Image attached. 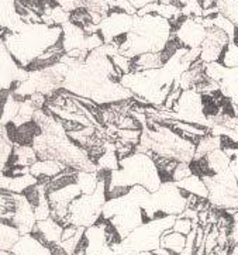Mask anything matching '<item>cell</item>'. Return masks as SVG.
Here are the masks:
<instances>
[{"mask_svg": "<svg viewBox=\"0 0 238 255\" xmlns=\"http://www.w3.org/2000/svg\"><path fill=\"white\" fill-rule=\"evenodd\" d=\"M172 230L176 233H181L183 236H188L190 231L193 230V222L190 219H186L183 216H178L173 223Z\"/></svg>", "mask_w": 238, "mask_h": 255, "instance_id": "836d02e7", "label": "cell"}, {"mask_svg": "<svg viewBox=\"0 0 238 255\" xmlns=\"http://www.w3.org/2000/svg\"><path fill=\"white\" fill-rule=\"evenodd\" d=\"M112 62H113L116 69L121 75L130 74L131 72V58L125 57L123 54L117 52V54H115L112 57Z\"/></svg>", "mask_w": 238, "mask_h": 255, "instance_id": "1f68e13d", "label": "cell"}, {"mask_svg": "<svg viewBox=\"0 0 238 255\" xmlns=\"http://www.w3.org/2000/svg\"><path fill=\"white\" fill-rule=\"evenodd\" d=\"M100 181V173L88 172V171H76V183L82 190L83 195H91L98 188Z\"/></svg>", "mask_w": 238, "mask_h": 255, "instance_id": "484cf974", "label": "cell"}, {"mask_svg": "<svg viewBox=\"0 0 238 255\" xmlns=\"http://www.w3.org/2000/svg\"><path fill=\"white\" fill-rule=\"evenodd\" d=\"M100 173V181L96 190L91 195H81L69 206L68 224L76 227H91L102 219L103 206L109 199L107 196V175L109 172Z\"/></svg>", "mask_w": 238, "mask_h": 255, "instance_id": "8992f818", "label": "cell"}, {"mask_svg": "<svg viewBox=\"0 0 238 255\" xmlns=\"http://www.w3.org/2000/svg\"><path fill=\"white\" fill-rule=\"evenodd\" d=\"M14 142L10 138L7 127L0 124V171L6 172L8 166V159L13 154Z\"/></svg>", "mask_w": 238, "mask_h": 255, "instance_id": "d4e9b609", "label": "cell"}, {"mask_svg": "<svg viewBox=\"0 0 238 255\" xmlns=\"http://www.w3.org/2000/svg\"><path fill=\"white\" fill-rule=\"evenodd\" d=\"M227 71H229V68H226L219 61L205 64V75L209 79H212L217 83H220L224 79V76L227 75Z\"/></svg>", "mask_w": 238, "mask_h": 255, "instance_id": "f546056e", "label": "cell"}, {"mask_svg": "<svg viewBox=\"0 0 238 255\" xmlns=\"http://www.w3.org/2000/svg\"><path fill=\"white\" fill-rule=\"evenodd\" d=\"M62 40V27L44 23H21L7 31L3 41L18 66L28 68L35 59Z\"/></svg>", "mask_w": 238, "mask_h": 255, "instance_id": "7a4b0ae2", "label": "cell"}, {"mask_svg": "<svg viewBox=\"0 0 238 255\" xmlns=\"http://www.w3.org/2000/svg\"><path fill=\"white\" fill-rule=\"evenodd\" d=\"M189 193L176 186L175 182H162V185L151 193V198L144 213L148 220L164 216H179L188 206Z\"/></svg>", "mask_w": 238, "mask_h": 255, "instance_id": "52a82bcc", "label": "cell"}, {"mask_svg": "<svg viewBox=\"0 0 238 255\" xmlns=\"http://www.w3.org/2000/svg\"><path fill=\"white\" fill-rule=\"evenodd\" d=\"M206 30H207V33H206L205 41L200 45V61L203 64L220 61L223 51L231 40L227 34L214 25L206 28Z\"/></svg>", "mask_w": 238, "mask_h": 255, "instance_id": "7c38bea8", "label": "cell"}, {"mask_svg": "<svg viewBox=\"0 0 238 255\" xmlns=\"http://www.w3.org/2000/svg\"><path fill=\"white\" fill-rule=\"evenodd\" d=\"M186 246V236L181 233H176L171 230H166L161 237V248L168 250L173 255H179Z\"/></svg>", "mask_w": 238, "mask_h": 255, "instance_id": "603a6c76", "label": "cell"}, {"mask_svg": "<svg viewBox=\"0 0 238 255\" xmlns=\"http://www.w3.org/2000/svg\"><path fill=\"white\" fill-rule=\"evenodd\" d=\"M193 173L192 171V165L190 162H179L176 165L175 171L172 172V176H171V181L172 182H179L185 178H188Z\"/></svg>", "mask_w": 238, "mask_h": 255, "instance_id": "d6a6232c", "label": "cell"}, {"mask_svg": "<svg viewBox=\"0 0 238 255\" xmlns=\"http://www.w3.org/2000/svg\"><path fill=\"white\" fill-rule=\"evenodd\" d=\"M230 169L231 172L234 173V176H236V179H237L238 183V149L236 151H233L230 154Z\"/></svg>", "mask_w": 238, "mask_h": 255, "instance_id": "e575fe53", "label": "cell"}, {"mask_svg": "<svg viewBox=\"0 0 238 255\" xmlns=\"http://www.w3.org/2000/svg\"><path fill=\"white\" fill-rule=\"evenodd\" d=\"M21 237V233L16 226L6 222H0V250L11 251Z\"/></svg>", "mask_w": 238, "mask_h": 255, "instance_id": "cb8c5ba5", "label": "cell"}, {"mask_svg": "<svg viewBox=\"0 0 238 255\" xmlns=\"http://www.w3.org/2000/svg\"><path fill=\"white\" fill-rule=\"evenodd\" d=\"M172 35L183 48H199L206 38L203 17H186L181 14L171 21Z\"/></svg>", "mask_w": 238, "mask_h": 255, "instance_id": "9c48e42d", "label": "cell"}, {"mask_svg": "<svg viewBox=\"0 0 238 255\" xmlns=\"http://www.w3.org/2000/svg\"><path fill=\"white\" fill-rule=\"evenodd\" d=\"M30 71L18 66L14 58L8 52L3 38H0V93L13 91L17 83L28 79Z\"/></svg>", "mask_w": 238, "mask_h": 255, "instance_id": "30bf717a", "label": "cell"}, {"mask_svg": "<svg viewBox=\"0 0 238 255\" xmlns=\"http://www.w3.org/2000/svg\"><path fill=\"white\" fill-rule=\"evenodd\" d=\"M33 120L40 127L31 144L38 159H55L76 171L98 172V166L89 154L68 137L62 123L47 109L37 110Z\"/></svg>", "mask_w": 238, "mask_h": 255, "instance_id": "6da1fadb", "label": "cell"}, {"mask_svg": "<svg viewBox=\"0 0 238 255\" xmlns=\"http://www.w3.org/2000/svg\"><path fill=\"white\" fill-rule=\"evenodd\" d=\"M13 226H16L21 236L24 234H31L37 224L35 213H34L33 205L27 199L24 193H17V206L16 213L13 217Z\"/></svg>", "mask_w": 238, "mask_h": 255, "instance_id": "4fadbf2b", "label": "cell"}, {"mask_svg": "<svg viewBox=\"0 0 238 255\" xmlns=\"http://www.w3.org/2000/svg\"><path fill=\"white\" fill-rule=\"evenodd\" d=\"M209 189V202L216 209H238V183L231 169L212 176H202Z\"/></svg>", "mask_w": 238, "mask_h": 255, "instance_id": "ba28073f", "label": "cell"}, {"mask_svg": "<svg viewBox=\"0 0 238 255\" xmlns=\"http://www.w3.org/2000/svg\"><path fill=\"white\" fill-rule=\"evenodd\" d=\"M216 7L219 14L229 18L233 24L238 27V0H216Z\"/></svg>", "mask_w": 238, "mask_h": 255, "instance_id": "83f0119b", "label": "cell"}, {"mask_svg": "<svg viewBox=\"0 0 238 255\" xmlns=\"http://www.w3.org/2000/svg\"><path fill=\"white\" fill-rule=\"evenodd\" d=\"M178 216H164L148 220L130 233L120 243L110 247L119 255H138L141 253H152L161 247V237L166 230H171Z\"/></svg>", "mask_w": 238, "mask_h": 255, "instance_id": "5b68a950", "label": "cell"}, {"mask_svg": "<svg viewBox=\"0 0 238 255\" xmlns=\"http://www.w3.org/2000/svg\"><path fill=\"white\" fill-rule=\"evenodd\" d=\"M223 65L229 69L233 68H238V42L237 41H230L227 44V47L223 51L220 61Z\"/></svg>", "mask_w": 238, "mask_h": 255, "instance_id": "f1b7e54d", "label": "cell"}, {"mask_svg": "<svg viewBox=\"0 0 238 255\" xmlns=\"http://www.w3.org/2000/svg\"><path fill=\"white\" fill-rule=\"evenodd\" d=\"M20 102L13 95V92H10V95L7 96V100L3 106V112H1V116H0V124L3 126H7L8 123H11L14 120V117L18 115V110H20Z\"/></svg>", "mask_w": 238, "mask_h": 255, "instance_id": "4316f807", "label": "cell"}, {"mask_svg": "<svg viewBox=\"0 0 238 255\" xmlns=\"http://www.w3.org/2000/svg\"><path fill=\"white\" fill-rule=\"evenodd\" d=\"M166 64L162 51L161 52H145L131 59V72H142L149 69H159Z\"/></svg>", "mask_w": 238, "mask_h": 255, "instance_id": "d6986e66", "label": "cell"}, {"mask_svg": "<svg viewBox=\"0 0 238 255\" xmlns=\"http://www.w3.org/2000/svg\"><path fill=\"white\" fill-rule=\"evenodd\" d=\"M78 230H79V227H76L74 224H68V226H65V227H64V231H62V239H61V241L74 237L75 234L78 233Z\"/></svg>", "mask_w": 238, "mask_h": 255, "instance_id": "d590c367", "label": "cell"}, {"mask_svg": "<svg viewBox=\"0 0 238 255\" xmlns=\"http://www.w3.org/2000/svg\"><path fill=\"white\" fill-rule=\"evenodd\" d=\"M68 168L69 166L55 159H38L30 166V173L40 182H48Z\"/></svg>", "mask_w": 238, "mask_h": 255, "instance_id": "2e32d148", "label": "cell"}, {"mask_svg": "<svg viewBox=\"0 0 238 255\" xmlns=\"http://www.w3.org/2000/svg\"><path fill=\"white\" fill-rule=\"evenodd\" d=\"M0 255H13L11 251H6V250H0Z\"/></svg>", "mask_w": 238, "mask_h": 255, "instance_id": "74e56055", "label": "cell"}, {"mask_svg": "<svg viewBox=\"0 0 238 255\" xmlns=\"http://www.w3.org/2000/svg\"><path fill=\"white\" fill-rule=\"evenodd\" d=\"M178 188H181L182 190L188 192L190 195H195L197 198L207 199L209 198V189L206 186L205 181L200 175H196V173H192L190 176L182 179L179 182H175Z\"/></svg>", "mask_w": 238, "mask_h": 255, "instance_id": "44dd1931", "label": "cell"}, {"mask_svg": "<svg viewBox=\"0 0 238 255\" xmlns=\"http://www.w3.org/2000/svg\"><path fill=\"white\" fill-rule=\"evenodd\" d=\"M62 231H64V226L55 219L48 217L45 220L37 222L35 227L31 234H34L38 240H41L42 243H45L47 246H55L61 243L62 239Z\"/></svg>", "mask_w": 238, "mask_h": 255, "instance_id": "5bb4252c", "label": "cell"}, {"mask_svg": "<svg viewBox=\"0 0 238 255\" xmlns=\"http://www.w3.org/2000/svg\"><path fill=\"white\" fill-rule=\"evenodd\" d=\"M17 193L10 190L0 189V222H13V217L16 213Z\"/></svg>", "mask_w": 238, "mask_h": 255, "instance_id": "7402d4cb", "label": "cell"}, {"mask_svg": "<svg viewBox=\"0 0 238 255\" xmlns=\"http://www.w3.org/2000/svg\"><path fill=\"white\" fill-rule=\"evenodd\" d=\"M62 27V47L65 52H69L72 50H83L85 40L88 37V34L85 33L82 27L74 24L71 21H68ZM85 51V50H83Z\"/></svg>", "mask_w": 238, "mask_h": 255, "instance_id": "e0dca14e", "label": "cell"}, {"mask_svg": "<svg viewBox=\"0 0 238 255\" xmlns=\"http://www.w3.org/2000/svg\"><path fill=\"white\" fill-rule=\"evenodd\" d=\"M134 16L135 14H130L119 8L112 10L99 24L98 34L102 37L103 42L110 44L117 37H121L128 33L134 23Z\"/></svg>", "mask_w": 238, "mask_h": 255, "instance_id": "8fae6325", "label": "cell"}, {"mask_svg": "<svg viewBox=\"0 0 238 255\" xmlns=\"http://www.w3.org/2000/svg\"><path fill=\"white\" fill-rule=\"evenodd\" d=\"M13 255H52L51 247L38 240L34 234L21 236L11 250Z\"/></svg>", "mask_w": 238, "mask_h": 255, "instance_id": "9a60e30c", "label": "cell"}, {"mask_svg": "<svg viewBox=\"0 0 238 255\" xmlns=\"http://www.w3.org/2000/svg\"><path fill=\"white\" fill-rule=\"evenodd\" d=\"M100 255H119L117 253H116L113 248L110 247V246H107V247H105V250L100 253Z\"/></svg>", "mask_w": 238, "mask_h": 255, "instance_id": "8d00e7d4", "label": "cell"}, {"mask_svg": "<svg viewBox=\"0 0 238 255\" xmlns=\"http://www.w3.org/2000/svg\"><path fill=\"white\" fill-rule=\"evenodd\" d=\"M172 37L171 21L158 14L134 16L131 30L125 34L119 52L135 58L145 52H161Z\"/></svg>", "mask_w": 238, "mask_h": 255, "instance_id": "3957f363", "label": "cell"}, {"mask_svg": "<svg viewBox=\"0 0 238 255\" xmlns=\"http://www.w3.org/2000/svg\"><path fill=\"white\" fill-rule=\"evenodd\" d=\"M162 182L152 156L135 151L127 158L120 159L119 169L107 175V190L140 185L152 193L162 185Z\"/></svg>", "mask_w": 238, "mask_h": 255, "instance_id": "277c9868", "label": "cell"}, {"mask_svg": "<svg viewBox=\"0 0 238 255\" xmlns=\"http://www.w3.org/2000/svg\"><path fill=\"white\" fill-rule=\"evenodd\" d=\"M17 0H0V25L8 31L16 30L21 24V18L16 11Z\"/></svg>", "mask_w": 238, "mask_h": 255, "instance_id": "ffe728a7", "label": "cell"}, {"mask_svg": "<svg viewBox=\"0 0 238 255\" xmlns=\"http://www.w3.org/2000/svg\"><path fill=\"white\" fill-rule=\"evenodd\" d=\"M212 18V23H213L214 27H217V28H220L222 31L229 35V38H230L231 41H234V38H236V31H237V27L231 23L229 18H226L222 14H216V16L210 17Z\"/></svg>", "mask_w": 238, "mask_h": 255, "instance_id": "4dcf8cb0", "label": "cell"}, {"mask_svg": "<svg viewBox=\"0 0 238 255\" xmlns=\"http://www.w3.org/2000/svg\"><path fill=\"white\" fill-rule=\"evenodd\" d=\"M38 161V155L33 148V145H25V144H14L13 147V154L8 159V168H30L31 165ZM6 169V171H7Z\"/></svg>", "mask_w": 238, "mask_h": 255, "instance_id": "ac0fdd59", "label": "cell"}]
</instances>
